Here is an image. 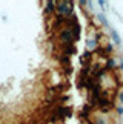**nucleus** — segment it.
<instances>
[{"label": "nucleus", "instance_id": "nucleus-2", "mask_svg": "<svg viewBox=\"0 0 123 124\" xmlns=\"http://www.w3.org/2000/svg\"><path fill=\"white\" fill-rule=\"evenodd\" d=\"M59 37H60V40H62V41H65V43H66V45H72V41H74L72 34H71V31L68 29V28L62 29V31H60V34H59Z\"/></svg>", "mask_w": 123, "mask_h": 124}, {"label": "nucleus", "instance_id": "nucleus-5", "mask_svg": "<svg viewBox=\"0 0 123 124\" xmlns=\"http://www.w3.org/2000/svg\"><path fill=\"white\" fill-rule=\"evenodd\" d=\"M48 14H53L55 11V2H48L46 3V9H45Z\"/></svg>", "mask_w": 123, "mask_h": 124}, {"label": "nucleus", "instance_id": "nucleus-1", "mask_svg": "<svg viewBox=\"0 0 123 124\" xmlns=\"http://www.w3.org/2000/svg\"><path fill=\"white\" fill-rule=\"evenodd\" d=\"M71 6H74L71 2H59V3H55V11L59 12V16L66 17V14H68V9H69Z\"/></svg>", "mask_w": 123, "mask_h": 124}, {"label": "nucleus", "instance_id": "nucleus-10", "mask_svg": "<svg viewBox=\"0 0 123 124\" xmlns=\"http://www.w3.org/2000/svg\"><path fill=\"white\" fill-rule=\"evenodd\" d=\"M98 5L102 6V9H103V11H106V9H108V8H106V3H105V2H102V0L98 2Z\"/></svg>", "mask_w": 123, "mask_h": 124}, {"label": "nucleus", "instance_id": "nucleus-12", "mask_svg": "<svg viewBox=\"0 0 123 124\" xmlns=\"http://www.w3.org/2000/svg\"><path fill=\"white\" fill-rule=\"evenodd\" d=\"M120 70H123V60H122V63H120Z\"/></svg>", "mask_w": 123, "mask_h": 124}, {"label": "nucleus", "instance_id": "nucleus-9", "mask_svg": "<svg viewBox=\"0 0 123 124\" xmlns=\"http://www.w3.org/2000/svg\"><path fill=\"white\" fill-rule=\"evenodd\" d=\"M115 110H117V113H119V115H123V106H117Z\"/></svg>", "mask_w": 123, "mask_h": 124}, {"label": "nucleus", "instance_id": "nucleus-11", "mask_svg": "<svg viewBox=\"0 0 123 124\" xmlns=\"http://www.w3.org/2000/svg\"><path fill=\"white\" fill-rule=\"evenodd\" d=\"M119 100L123 103V90H122V92H119Z\"/></svg>", "mask_w": 123, "mask_h": 124}, {"label": "nucleus", "instance_id": "nucleus-7", "mask_svg": "<svg viewBox=\"0 0 123 124\" xmlns=\"http://www.w3.org/2000/svg\"><path fill=\"white\" fill-rule=\"evenodd\" d=\"M97 18H98V22H100L102 25H108V22H106V17L103 16V14H98V16H97Z\"/></svg>", "mask_w": 123, "mask_h": 124}, {"label": "nucleus", "instance_id": "nucleus-8", "mask_svg": "<svg viewBox=\"0 0 123 124\" xmlns=\"http://www.w3.org/2000/svg\"><path fill=\"white\" fill-rule=\"evenodd\" d=\"M96 46H97V40H89L88 41V47H89V49H94Z\"/></svg>", "mask_w": 123, "mask_h": 124}, {"label": "nucleus", "instance_id": "nucleus-4", "mask_svg": "<svg viewBox=\"0 0 123 124\" xmlns=\"http://www.w3.org/2000/svg\"><path fill=\"white\" fill-rule=\"evenodd\" d=\"M115 68V60L114 58H108L106 60V66H105V70H111V69H114Z\"/></svg>", "mask_w": 123, "mask_h": 124}, {"label": "nucleus", "instance_id": "nucleus-6", "mask_svg": "<svg viewBox=\"0 0 123 124\" xmlns=\"http://www.w3.org/2000/svg\"><path fill=\"white\" fill-rule=\"evenodd\" d=\"M111 37H112V40L115 41V45H122V39H120V35L117 34V32H115L114 29L111 31Z\"/></svg>", "mask_w": 123, "mask_h": 124}, {"label": "nucleus", "instance_id": "nucleus-3", "mask_svg": "<svg viewBox=\"0 0 123 124\" xmlns=\"http://www.w3.org/2000/svg\"><path fill=\"white\" fill-rule=\"evenodd\" d=\"M63 54L68 57V55H71V54H75V47H74V45H66L65 47H63Z\"/></svg>", "mask_w": 123, "mask_h": 124}]
</instances>
